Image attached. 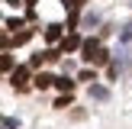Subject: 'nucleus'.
Returning a JSON list of instances; mask_svg holds the SVG:
<instances>
[{
  "label": "nucleus",
  "instance_id": "obj_1",
  "mask_svg": "<svg viewBox=\"0 0 132 129\" xmlns=\"http://www.w3.org/2000/svg\"><path fill=\"white\" fill-rule=\"evenodd\" d=\"M81 52H84V61H90V64H103L106 61V52H103V45L97 42V39H84Z\"/></svg>",
  "mask_w": 132,
  "mask_h": 129
},
{
  "label": "nucleus",
  "instance_id": "obj_2",
  "mask_svg": "<svg viewBox=\"0 0 132 129\" xmlns=\"http://www.w3.org/2000/svg\"><path fill=\"white\" fill-rule=\"evenodd\" d=\"M10 84H13L16 90H23L26 84H29V64H26V68H16V71H13V74H10Z\"/></svg>",
  "mask_w": 132,
  "mask_h": 129
},
{
  "label": "nucleus",
  "instance_id": "obj_3",
  "mask_svg": "<svg viewBox=\"0 0 132 129\" xmlns=\"http://www.w3.org/2000/svg\"><path fill=\"white\" fill-rule=\"evenodd\" d=\"M74 49H81V36H77V32L61 36V52H74Z\"/></svg>",
  "mask_w": 132,
  "mask_h": 129
},
{
  "label": "nucleus",
  "instance_id": "obj_4",
  "mask_svg": "<svg viewBox=\"0 0 132 129\" xmlns=\"http://www.w3.org/2000/svg\"><path fill=\"white\" fill-rule=\"evenodd\" d=\"M90 97H94V100H106V97H110V90L103 87V84H90Z\"/></svg>",
  "mask_w": 132,
  "mask_h": 129
},
{
  "label": "nucleus",
  "instance_id": "obj_5",
  "mask_svg": "<svg viewBox=\"0 0 132 129\" xmlns=\"http://www.w3.org/2000/svg\"><path fill=\"white\" fill-rule=\"evenodd\" d=\"M52 84H55V87L61 90V94H71V90H74V81H68V77H55Z\"/></svg>",
  "mask_w": 132,
  "mask_h": 129
},
{
  "label": "nucleus",
  "instance_id": "obj_6",
  "mask_svg": "<svg viewBox=\"0 0 132 129\" xmlns=\"http://www.w3.org/2000/svg\"><path fill=\"white\" fill-rule=\"evenodd\" d=\"M52 81H55V77H52V74H45V71H42V74H36V87H39V90L52 87Z\"/></svg>",
  "mask_w": 132,
  "mask_h": 129
},
{
  "label": "nucleus",
  "instance_id": "obj_7",
  "mask_svg": "<svg viewBox=\"0 0 132 129\" xmlns=\"http://www.w3.org/2000/svg\"><path fill=\"white\" fill-rule=\"evenodd\" d=\"M45 39H48V42H58V39H61V26H55V23H52L48 29H45Z\"/></svg>",
  "mask_w": 132,
  "mask_h": 129
},
{
  "label": "nucleus",
  "instance_id": "obj_8",
  "mask_svg": "<svg viewBox=\"0 0 132 129\" xmlns=\"http://www.w3.org/2000/svg\"><path fill=\"white\" fill-rule=\"evenodd\" d=\"M29 36H32L29 29H23V32H13V39H10V42H13V45H19V42H26Z\"/></svg>",
  "mask_w": 132,
  "mask_h": 129
},
{
  "label": "nucleus",
  "instance_id": "obj_9",
  "mask_svg": "<svg viewBox=\"0 0 132 129\" xmlns=\"http://www.w3.org/2000/svg\"><path fill=\"white\" fill-rule=\"evenodd\" d=\"M3 71H13V58L10 55H0V74Z\"/></svg>",
  "mask_w": 132,
  "mask_h": 129
},
{
  "label": "nucleus",
  "instance_id": "obj_10",
  "mask_svg": "<svg viewBox=\"0 0 132 129\" xmlns=\"http://www.w3.org/2000/svg\"><path fill=\"white\" fill-rule=\"evenodd\" d=\"M0 126H3V129H16L19 123H16V116H3V119H0Z\"/></svg>",
  "mask_w": 132,
  "mask_h": 129
},
{
  "label": "nucleus",
  "instance_id": "obj_11",
  "mask_svg": "<svg viewBox=\"0 0 132 129\" xmlns=\"http://www.w3.org/2000/svg\"><path fill=\"white\" fill-rule=\"evenodd\" d=\"M45 61V52H39V55H32V61H29V68H39V64Z\"/></svg>",
  "mask_w": 132,
  "mask_h": 129
},
{
  "label": "nucleus",
  "instance_id": "obj_12",
  "mask_svg": "<svg viewBox=\"0 0 132 129\" xmlns=\"http://www.w3.org/2000/svg\"><path fill=\"white\" fill-rule=\"evenodd\" d=\"M81 81H97V77H94V71H90V68H84V71H81Z\"/></svg>",
  "mask_w": 132,
  "mask_h": 129
},
{
  "label": "nucleus",
  "instance_id": "obj_13",
  "mask_svg": "<svg viewBox=\"0 0 132 129\" xmlns=\"http://www.w3.org/2000/svg\"><path fill=\"white\" fill-rule=\"evenodd\" d=\"M129 39H132V23L126 26V29H122V42H129Z\"/></svg>",
  "mask_w": 132,
  "mask_h": 129
},
{
  "label": "nucleus",
  "instance_id": "obj_14",
  "mask_svg": "<svg viewBox=\"0 0 132 129\" xmlns=\"http://www.w3.org/2000/svg\"><path fill=\"white\" fill-rule=\"evenodd\" d=\"M6 45H10V39H6L3 32H0V49H6Z\"/></svg>",
  "mask_w": 132,
  "mask_h": 129
},
{
  "label": "nucleus",
  "instance_id": "obj_15",
  "mask_svg": "<svg viewBox=\"0 0 132 129\" xmlns=\"http://www.w3.org/2000/svg\"><path fill=\"white\" fill-rule=\"evenodd\" d=\"M81 3H84V0H68V6H74V10H77Z\"/></svg>",
  "mask_w": 132,
  "mask_h": 129
}]
</instances>
